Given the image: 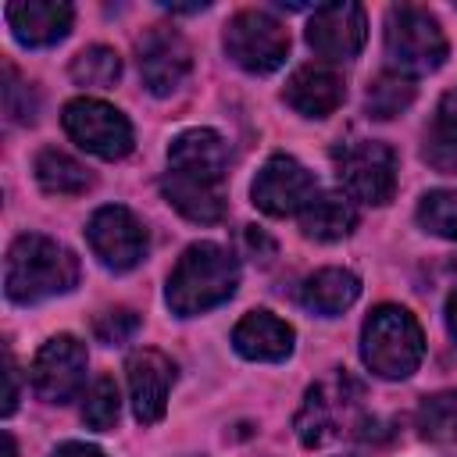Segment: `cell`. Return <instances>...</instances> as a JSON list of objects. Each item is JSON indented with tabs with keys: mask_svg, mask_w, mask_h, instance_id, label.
<instances>
[{
	"mask_svg": "<svg viewBox=\"0 0 457 457\" xmlns=\"http://www.w3.org/2000/svg\"><path fill=\"white\" fill-rule=\"evenodd\" d=\"M32 168H36V182H39L46 193H54V196H79V193H86V189L93 186V175H89L75 157H68V154L57 150V146L39 150Z\"/></svg>",
	"mask_w": 457,
	"mask_h": 457,
	"instance_id": "22",
	"label": "cell"
},
{
	"mask_svg": "<svg viewBox=\"0 0 457 457\" xmlns=\"http://www.w3.org/2000/svg\"><path fill=\"white\" fill-rule=\"evenodd\" d=\"M361 357L378 378H407L425 357V336L411 311L382 303L361 328Z\"/></svg>",
	"mask_w": 457,
	"mask_h": 457,
	"instance_id": "3",
	"label": "cell"
},
{
	"mask_svg": "<svg viewBox=\"0 0 457 457\" xmlns=\"http://www.w3.org/2000/svg\"><path fill=\"white\" fill-rule=\"evenodd\" d=\"M189 43L168 29V25H154L139 36V71H143V82L150 93L157 96H168L175 93L186 75H189Z\"/></svg>",
	"mask_w": 457,
	"mask_h": 457,
	"instance_id": "14",
	"label": "cell"
},
{
	"mask_svg": "<svg viewBox=\"0 0 457 457\" xmlns=\"http://www.w3.org/2000/svg\"><path fill=\"white\" fill-rule=\"evenodd\" d=\"M446 328H450V336L457 339V286H453V293L446 296Z\"/></svg>",
	"mask_w": 457,
	"mask_h": 457,
	"instance_id": "33",
	"label": "cell"
},
{
	"mask_svg": "<svg viewBox=\"0 0 457 457\" xmlns=\"http://www.w3.org/2000/svg\"><path fill=\"white\" fill-rule=\"evenodd\" d=\"M161 193H164V200H168L179 214H186L189 221L214 225V221H221V214H225L221 189H214V186H196V182L164 175V179H161Z\"/></svg>",
	"mask_w": 457,
	"mask_h": 457,
	"instance_id": "21",
	"label": "cell"
},
{
	"mask_svg": "<svg viewBox=\"0 0 457 457\" xmlns=\"http://www.w3.org/2000/svg\"><path fill=\"white\" fill-rule=\"evenodd\" d=\"M136 328H139V318H136L132 311H125V307H118V311H104V314L93 321L96 339H100V343H107V346L125 343Z\"/></svg>",
	"mask_w": 457,
	"mask_h": 457,
	"instance_id": "29",
	"label": "cell"
},
{
	"mask_svg": "<svg viewBox=\"0 0 457 457\" xmlns=\"http://www.w3.org/2000/svg\"><path fill=\"white\" fill-rule=\"evenodd\" d=\"M357 393H361V389H357V382H353L346 371H339V375L328 378V382L311 386L307 396H303V407H300V414H296V421H293L300 443H303V446H321V443H328V439L343 428V418H346L350 407L357 403Z\"/></svg>",
	"mask_w": 457,
	"mask_h": 457,
	"instance_id": "11",
	"label": "cell"
},
{
	"mask_svg": "<svg viewBox=\"0 0 457 457\" xmlns=\"http://www.w3.org/2000/svg\"><path fill=\"white\" fill-rule=\"evenodd\" d=\"M86 239H89V250L100 257V264L114 271L136 268L146 253V228L129 207H118V204H107L89 218Z\"/></svg>",
	"mask_w": 457,
	"mask_h": 457,
	"instance_id": "9",
	"label": "cell"
},
{
	"mask_svg": "<svg viewBox=\"0 0 457 457\" xmlns=\"http://www.w3.org/2000/svg\"><path fill=\"white\" fill-rule=\"evenodd\" d=\"M436 146H446L457 154V86L450 93H443L439 107H436Z\"/></svg>",
	"mask_w": 457,
	"mask_h": 457,
	"instance_id": "30",
	"label": "cell"
},
{
	"mask_svg": "<svg viewBox=\"0 0 457 457\" xmlns=\"http://www.w3.org/2000/svg\"><path fill=\"white\" fill-rule=\"evenodd\" d=\"M0 439H4V457H14V439H11V432H4Z\"/></svg>",
	"mask_w": 457,
	"mask_h": 457,
	"instance_id": "34",
	"label": "cell"
},
{
	"mask_svg": "<svg viewBox=\"0 0 457 457\" xmlns=\"http://www.w3.org/2000/svg\"><path fill=\"white\" fill-rule=\"evenodd\" d=\"M282 96L303 118H328L343 104L346 86H343V79L332 68H325V64H303V68H296L289 75Z\"/></svg>",
	"mask_w": 457,
	"mask_h": 457,
	"instance_id": "17",
	"label": "cell"
},
{
	"mask_svg": "<svg viewBox=\"0 0 457 457\" xmlns=\"http://www.w3.org/2000/svg\"><path fill=\"white\" fill-rule=\"evenodd\" d=\"M414 421H418V432L425 439H436V443L457 439V389H443V393L425 396Z\"/></svg>",
	"mask_w": 457,
	"mask_h": 457,
	"instance_id": "23",
	"label": "cell"
},
{
	"mask_svg": "<svg viewBox=\"0 0 457 457\" xmlns=\"http://www.w3.org/2000/svg\"><path fill=\"white\" fill-rule=\"evenodd\" d=\"M225 168H228V146L214 129H186L168 146V175L175 179L218 189Z\"/></svg>",
	"mask_w": 457,
	"mask_h": 457,
	"instance_id": "13",
	"label": "cell"
},
{
	"mask_svg": "<svg viewBox=\"0 0 457 457\" xmlns=\"http://www.w3.org/2000/svg\"><path fill=\"white\" fill-rule=\"evenodd\" d=\"M225 54L253 75H268L275 71L286 54H289V32L278 18H271L268 11H239L228 18L225 25Z\"/></svg>",
	"mask_w": 457,
	"mask_h": 457,
	"instance_id": "5",
	"label": "cell"
},
{
	"mask_svg": "<svg viewBox=\"0 0 457 457\" xmlns=\"http://www.w3.org/2000/svg\"><path fill=\"white\" fill-rule=\"evenodd\" d=\"M386 57L400 75H428L446 61V36L439 21L411 4L386 14Z\"/></svg>",
	"mask_w": 457,
	"mask_h": 457,
	"instance_id": "4",
	"label": "cell"
},
{
	"mask_svg": "<svg viewBox=\"0 0 457 457\" xmlns=\"http://www.w3.org/2000/svg\"><path fill=\"white\" fill-rule=\"evenodd\" d=\"M239 264L218 243H193L171 268L164 300L179 318L204 314L236 293Z\"/></svg>",
	"mask_w": 457,
	"mask_h": 457,
	"instance_id": "2",
	"label": "cell"
},
{
	"mask_svg": "<svg viewBox=\"0 0 457 457\" xmlns=\"http://www.w3.org/2000/svg\"><path fill=\"white\" fill-rule=\"evenodd\" d=\"M250 196L264 214L286 218V214H300L318 196V182L296 157L271 154L261 164V171H257V179L250 186Z\"/></svg>",
	"mask_w": 457,
	"mask_h": 457,
	"instance_id": "8",
	"label": "cell"
},
{
	"mask_svg": "<svg viewBox=\"0 0 457 457\" xmlns=\"http://www.w3.org/2000/svg\"><path fill=\"white\" fill-rule=\"evenodd\" d=\"M64 121V132L89 154L104 157V161H118L132 150V125L129 118L104 104V100H93V96H79L64 107L61 114Z\"/></svg>",
	"mask_w": 457,
	"mask_h": 457,
	"instance_id": "6",
	"label": "cell"
},
{
	"mask_svg": "<svg viewBox=\"0 0 457 457\" xmlns=\"http://www.w3.org/2000/svg\"><path fill=\"white\" fill-rule=\"evenodd\" d=\"M79 282V261L68 246L46 236H18L7 250L4 289L14 303H39L61 296Z\"/></svg>",
	"mask_w": 457,
	"mask_h": 457,
	"instance_id": "1",
	"label": "cell"
},
{
	"mask_svg": "<svg viewBox=\"0 0 457 457\" xmlns=\"http://www.w3.org/2000/svg\"><path fill=\"white\" fill-rule=\"evenodd\" d=\"M364 36H368L364 7L350 4V0L321 4V7H314L311 21H307V43L325 61H350V57H357V50L364 46Z\"/></svg>",
	"mask_w": 457,
	"mask_h": 457,
	"instance_id": "12",
	"label": "cell"
},
{
	"mask_svg": "<svg viewBox=\"0 0 457 457\" xmlns=\"http://www.w3.org/2000/svg\"><path fill=\"white\" fill-rule=\"evenodd\" d=\"M4 75H7V82H4V114H7V121H32L36 118V96H32V89L18 79V71L7 64L4 68Z\"/></svg>",
	"mask_w": 457,
	"mask_h": 457,
	"instance_id": "28",
	"label": "cell"
},
{
	"mask_svg": "<svg viewBox=\"0 0 457 457\" xmlns=\"http://www.w3.org/2000/svg\"><path fill=\"white\" fill-rule=\"evenodd\" d=\"M50 457H104L96 446H86V443H64V446H57Z\"/></svg>",
	"mask_w": 457,
	"mask_h": 457,
	"instance_id": "31",
	"label": "cell"
},
{
	"mask_svg": "<svg viewBox=\"0 0 457 457\" xmlns=\"http://www.w3.org/2000/svg\"><path fill=\"white\" fill-rule=\"evenodd\" d=\"M418 225L432 236L457 239V189H432L418 204Z\"/></svg>",
	"mask_w": 457,
	"mask_h": 457,
	"instance_id": "27",
	"label": "cell"
},
{
	"mask_svg": "<svg viewBox=\"0 0 457 457\" xmlns=\"http://www.w3.org/2000/svg\"><path fill=\"white\" fill-rule=\"evenodd\" d=\"M339 182L350 200L386 204L396 189V154L378 139L350 143L339 154Z\"/></svg>",
	"mask_w": 457,
	"mask_h": 457,
	"instance_id": "7",
	"label": "cell"
},
{
	"mask_svg": "<svg viewBox=\"0 0 457 457\" xmlns=\"http://www.w3.org/2000/svg\"><path fill=\"white\" fill-rule=\"evenodd\" d=\"M75 11L61 0H21L7 4V25L25 46H54L71 32Z\"/></svg>",
	"mask_w": 457,
	"mask_h": 457,
	"instance_id": "16",
	"label": "cell"
},
{
	"mask_svg": "<svg viewBox=\"0 0 457 457\" xmlns=\"http://www.w3.org/2000/svg\"><path fill=\"white\" fill-rule=\"evenodd\" d=\"M18 403V371H14V361L7 353V400H4V414H11Z\"/></svg>",
	"mask_w": 457,
	"mask_h": 457,
	"instance_id": "32",
	"label": "cell"
},
{
	"mask_svg": "<svg viewBox=\"0 0 457 457\" xmlns=\"http://www.w3.org/2000/svg\"><path fill=\"white\" fill-rule=\"evenodd\" d=\"M232 346L246 361H286L293 353V328L271 311H250L232 328Z\"/></svg>",
	"mask_w": 457,
	"mask_h": 457,
	"instance_id": "18",
	"label": "cell"
},
{
	"mask_svg": "<svg viewBox=\"0 0 457 457\" xmlns=\"http://www.w3.org/2000/svg\"><path fill=\"white\" fill-rule=\"evenodd\" d=\"M121 75V57L111 46H86L71 61V79L86 89H107Z\"/></svg>",
	"mask_w": 457,
	"mask_h": 457,
	"instance_id": "25",
	"label": "cell"
},
{
	"mask_svg": "<svg viewBox=\"0 0 457 457\" xmlns=\"http://www.w3.org/2000/svg\"><path fill=\"white\" fill-rule=\"evenodd\" d=\"M125 371H129V396H132L136 421H143V425L161 421L164 418V407H168V393L175 386V364H171V357H164L161 350L143 346V350L129 353Z\"/></svg>",
	"mask_w": 457,
	"mask_h": 457,
	"instance_id": "15",
	"label": "cell"
},
{
	"mask_svg": "<svg viewBox=\"0 0 457 457\" xmlns=\"http://www.w3.org/2000/svg\"><path fill=\"white\" fill-rule=\"evenodd\" d=\"M357 225V211L350 204V196L343 193H318L303 211H300V228L303 236L318 239V243H332L350 236V228Z\"/></svg>",
	"mask_w": 457,
	"mask_h": 457,
	"instance_id": "20",
	"label": "cell"
},
{
	"mask_svg": "<svg viewBox=\"0 0 457 457\" xmlns=\"http://www.w3.org/2000/svg\"><path fill=\"white\" fill-rule=\"evenodd\" d=\"M411 100H414V82L400 71H386L368 86L364 107H368L371 118H393L403 107H411Z\"/></svg>",
	"mask_w": 457,
	"mask_h": 457,
	"instance_id": "24",
	"label": "cell"
},
{
	"mask_svg": "<svg viewBox=\"0 0 457 457\" xmlns=\"http://www.w3.org/2000/svg\"><path fill=\"white\" fill-rule=\"evenodd\" d=\"M32 393L46 403H68L86 382V346L75 336H54L39 346L32 368Z\"/></svg>",
	"mask_w": 457,
	"mask_h": 457,
	"instance_id": "10",
	"label": "cell"
},
{
	"mask_svg": "<svg viewBox=\"0 0 457 457\" xmlns=\"http://www.w3.org/2000/svg\"><path fill=\"white\" fill-rule=\"evenodd\" d=\"M118 414H121L118 382H114L111 375H100V378L89 386L86 400H82V421H86L89 428H96V432H107V428H114Z\"/></svg>",
	"mask_w": 457,
	"mask_h": 457,
	"instance_id": "26",
	"label": "cell"
},
{
	"mask_svg": "<svg viewBox=\"0 0 457 457\" xmlns=\"http://www.w3.org/2000/svg\"><path fill=\"white\" fill-rule=\"evenodd\" d=\"M361 293V282L353 271L346 268H321L314 271L303 286H300V303L321 318H336L343 314Z\"/></svg>",
	"mask_w": 457,
	"mask_h": 457,
	"instance_id": "19",
	"label": "cell"
}]
</instances>
